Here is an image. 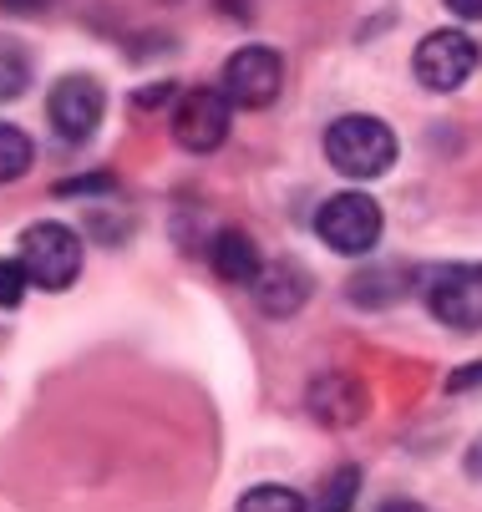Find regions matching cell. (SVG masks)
<instances>
[{
    "instance_id": "cell-1",
    "label": "cell",
    "mask_w": 482,
    "mask_h": 512,
    "mask_svg": "<svg viewBox=\"0 0 482 512\" xmlns=\"http://www.w3.org/2000/svg\"><path fill=\"white\" fill-rule=\"evenodd\" d=\"M325 158L340 178H381L396 163V132L366 112L335 117L325 127Z\"/></svg>"
},
{
    "instance_id": "cell-2",
    "label": "cell",
    "mask_w": 482,
    "mask_h": 512,
    "mask_svg": "<svg viewBox=\"0 0 482 512\" xmlns=\"http://www.w3.org/2000/svg\"><path fill=\"white\" fill-rule=\"evenodd\" d=\"M315 234L335 254H371L381 244V203L361 188H346L320 203L315 213Z\"/></svg>"
},
{
    "instance_id": "cell-3",
    "label": "cell",
    "mask_w": 482,
    "mask_h": 512,
    "mask_svg": "<svg viewBox=\"0 0 482 512\" xmlns=\"http://www.w3.org/2000/svg\"><path fill=\"white\" fill-rule=\"evenodd\" d=\"M26 284L41 289H66L82 274V239L66 224H36L21 234V254H16Z\"/></svg>"
},
{
    "instance_id": "cell-4",
    "label": "cell",
    "mask_w": 482,
    "mask_h": 512,
    "mask_svg": "<svg viewBox=\"0 0 482 512\" xmlns=\"http://www.w3.org/2000/svg\"><path fill=\"white\" fill-rule=\"evenodd\" d=\"M477 61H482L477 41H472L467 31H452V26L422 36V41H417V56H411V66H417V82L432 87V92H457L472 71H477Z\"/></svg>"
},
{
    "instance_id": "cell-5",
    "label": "cell",
    "mask_w": 482,
    "mask_h": 512,
    "mask_svg": "<svg viewBox=\"0 0 482 512\" xmlns=\"http://www.w3.org/2000/svg\"><path fill=\"white\" fill-rule=\"evenodd\" d=\"M427 310L452 330H482V264H447L427 274Z\"/></svg>"
},
{
    "instance_id": "cell-6",
    "label": "cell",
    "mask_w": 482,
    "mask_h": 512,
    "mask_svg": "<svg viewBox=\"0 0 482 512\" xmlns=\"http://www.w3.org/2000/svg\"><path fill=\"white\" fill-rule=\"evenodd\" d=\"M285 87V61L269 46H239L224 66V102L229 107H269Z\"/></svg>"
},
{
    "instance_id": "cell-7",
    "label": "cell",
    "mask_w": 482,
    "mask_h": 512,
    "mask_svg": "<svg viewBox=\"0 0 482 512\" xmlns=\"http://www.w3.org/2000/svg\"><path fill=\"white\" fill-rule=\"evenodd\" d=\"M102 112H107V97H102L97 77H87V71L61 77V82L51 87V102H46V117H51V127H56L66 142H87V137L97 132Z\"/></svg>"
},
{
    "instance_id": "cell-8",
    "label": "cell",
    "mask_w": 482,
    "mask_h": 512,
    "mask_svg": "<svg viewBox=\"0 0 482 512\" xmlns=\"http://www.w3.org/2000/svg\"><path fill=\"white\" fill-rule=\"evenodd\" d=\"M173 132H178V142L188 153L224 148V137H229V102H224V92H214V87L183 92V102L173 112Z\"/></svg>"
},
{
    "instance_id": "cell-9",
    "label": "cell",
    "mask_w": 482,
    "mask_h": 512,
    "mask_svg": "<svg viewBox=\"0 0 482 512\" xmlns=\"http://www.w3.org/2000/svg\"><path fill=\"white\" fill-rule=\"evenodd\" d=\"M310 300V274L290 259H274L254 274V305L264 315H295Z\"/></svg>"
},
{
    "instance_id": "cell-10",
    "label": "cell",
    "mask_w": 482,
    "mask_h": 512,
    "mask_svg": "<svg viewBox=\"0 0 482 512\" xmlns=\"http://www.w3.org/2000/svg\"><path fill=\"white\" fill-rule=\"evenodd\" d=\"M209 259H214V274H219V279H229V284H254V274L264 269L259 249H254V244H249V234H239V229H224V234L214 239Z\"/></svg>"
},
{
    "instance_id": "cell-11",
    "label": "cell",
    "mask_w": 482,
    "mask_h": 512,
    "mask_svg": "<svg viewBox=\"0 0 482 512\" xmlns=\"http://www.w3.org/2000/svg\"><path fill=\"white\" fill-rule=\"evenodd\" d=\"M356 492H361V472L356 467H335L320 482V492L305 502V512H351L356 507Z\"/></svg>"
},
{
    "instance_id": "cell-12",
    "label": "cell",
    "mask_w": 482,
    "mask_h": 512,
    "mask_svg": "<svg viewBox=\"0 0 482 512\" xmlns=\"http://www.w3.org/2000/svg\"><path fill=\"white\" fill-rule=\"evenodd\" d=\"M31 163H36L31 137L21 127H11V122H0V183H16Z\"/></svg>"
},
{
    "instance_id": "cell-13",
    "label": "cell",
    "mask_w": 482,
    "mask_h": 512,
    "mask_svg": "<svg viewBox=\"0 0 482 512\" xmlns=\"http://www.w3.org/2000/svg\"><path fill=\"white\" fill-rule=\"evenodd\" d=\"M239 512H305V497L295 487H280V482H264V487H249L239 497Z\"/></svg>"
},
{
    "instance_id": "cell-14",
    "label": "cell",
    "mask_w": 482,
    "mask_h": 512,
    "mask_svg": "<svg viewBox=\"0 0 482 512\" xmlns=\"http://www.w3.org/2000/svg\"><path fill=\"white\" fill-rule=\"evenodd\" d=\"M31 87V61L16 46H0V102H16Z\"/></svg>"
},
{
    "instance_id": "cell-15",
    "label": "cell",
    "mask_w": 482,
    "mask_h": 512,
    "mask_svg": "<svg viewBox=\"0 0 482 512\" xmlns=\"http://www.w3.org/2000/svg\"><path fill=\"white\" fill-rule=\"evenodd\" d=\"M26 300V274L16 259H0V310H16Z\"/></svg>"
},
{
    "instance_id": "cell-16",
    "label": "cell",
    "mask_w": 482,
    "mask_h": 512,
    "mask_svg": "<svg viewBox=\"0 0 482 512\" xmlns=\"http://www.w3.org/2000/svg\"><path fill=\"white\" fill-rule=\"evenodd\" d=\"M452 16H467V21H482V0H447Z\"/></svg>"
},
{
    "instance_id": "cell-17",
    "label": "cell",
    "mask_w": 482,
    "mask_h": 512,
    "mask_svg": "<svg viewBox=\"0 0 482 512\" xmlns=\"http://www.w3.org/2000/svg\"><path fill=\"white\" fill-rule=\"evenodd\" d=\"M381 512H427V507H422V502H386Z\"/></svg>"
}]
</instances>
